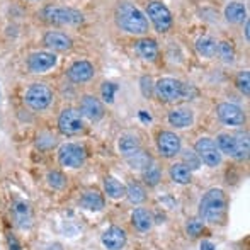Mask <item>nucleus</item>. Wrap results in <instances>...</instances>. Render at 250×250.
<instances>
[{
	"label": "nucleus",
	"mask_w": 250,
	"mask_h": 250,
	"mask_svg": "<svg viewBox=\"0 0 250 250\" xmlns=\"http://www.w3.org/2000/svg\"><path fill=\"white\" fill-rule=\"evenodd\" d=\"M168 123H170V126H174L177 129L189 128L194 123V112L189 107H177L168 112Z\"/></svg>",
	"instance_id": "obj_17"
},
{
	"label": "nucleus",
	"mask_w": 250,
	"mask_h": 250,
	"mask_svg": "<svg viewBox=\"0 0 250 250\" xmlns=\"http://www.w3.org/2000/svg\"><path fill=\"white\" fill-rule=\"evenodd\" d=\"M245 40H250V24L249 21H245Z\"/></svg>",
	"instance_id": "obj_43"
},
{
	"label": "nucleus",
	"mask_w": 250,
	"mask_h": 250,
	"mask_svg": "<svg viewBox=\"0 0 250 250\" xmlns=\"http://www.w3.org/2000/svg\"><path fill=\"white\" fill-rule=\"evenodd\" d=\"M227 211V198L221 189H209L199 201V216L208 223H220Z\"/></svg>",
	"instance_id": "obj_2"
},
{
	"label": "nucleus",
	"mask_w": 250,
	"mask_h": 250,
	"mask_svg": "<svg viewBox=\"0 0 250 250\" xmlns=\"http://www.w3.org/2000/svg\"><path fill=\"white\" fill-rule=\"evenodd\" d=\"M225 19L231 24H242L247 21V9L242 2H230L225 7Z\"/></svg>",
	"instance_id": "obj_20"
},
{
	"label": "nucleus",
	"mask_w": 250,
	"mask_h": 250,
	"mask_svg": "<svg viewBox=\"0 0 250 250\" xmlns=\"http://www.w3.org/2000/svg\"><path fill=\"white\" fill-rule=\"evenodd\" d=\"M216 48L218 43L211 36H203L196 41V50L204 58H214L216 56Z\"/></svg>",
	"instance_id": "obj_25"
},
{
	"label": "nucleus",
	"mask_w": 250,
	"mask_h": 250,
	"mask_svg": "<svg viewBox=\"0 0 250 250\" xmlns=\"http://www.w3.org/2000/svg\"><path fill=\"white\" fill-rule=\"evenodd\" d=\"M140 87H142V94L148 99L151 97V94H153V80L150 79V77H142V80H140Z\"/></svg>",
	"instance_id": "obj_38"
},
{
	"label": "nucleus",
	"mask_w": 250,
	"mask_h": 250,
	"mask_svg": "<svg viewBox=\"0 0 250 250\" xmlns=\"http://www.w3.org/2000/svg\"><path fill=\"white\" fill-rule=\"evenodd\" d=\"M46 179H48V184H50L53 189H63L66 186V177L58 170H51Z\"/></svg>",
	"instance_id": "obj_34"
},
{
	"label": "nucleus",
	"mask_w": 250,
	"mask_h": 250,
	"mask_svg": "<svg viewBox=\"0 0 250 250\" xmlns=\"http://www.w3.org/2000/svg\"><path fill=\"white\" fill-rule=\"evenodd\" d=\"M58 62V56L51 51H36L27 58V68L31 73H46Z\"/></svg>",
	"instance_id": "obj_11"
},
{
	"label": "nucleus",
	"mask_w": 250,
	"mask_h": 250,
	"mask_svg": "<svg viewBox=\"0 0 250 250\" xmlns=\"http://www.w3.org/2000/svg\"><path fill=\"white\" fill-rule=\"evenodd\" d=\"M85 148L82 145H77V143H65L58 150V162L63 167L79 168L85 164Z\"/></svg>",
	"instance_id": "obj_7"
},
{
	"label": "nucleus",
	"mask_w": 250,
	"mask_h": 250,
	"mask_svg": "<svg viewBox=\"0 0 250 250\" xmlns=\"http://www.w3.org/2000/svg\"><path fill=\"white\" fill-rule=\"evenodd\" d=\"M131 223L136 230L145 233V231H150L151 227H153V216H151V213L148 209H145V208H136L131 214Z\"/></svg>",
	"instance_id": "obj_19"
},
{
	"label": "nucleus",
	"mask_w": 250,
	"mask_h": 250,
	"mask_svg": "<svg viewBox=\"0 0 250 250\" xmlns=\"http://www.w3.org/2000/svg\"><path fill=\"white\" fill-rule=\"evenodd\" d=\"M216 146L221 153L228 155V157L238 158V148H237V142H235L233 135H228V133H221V135H218Z\"/></svg>",
	"instance_id": "obj_22"
},
{
	"label": "nucleus",
	"mask_w": 250,
	"mask_h": 250,
	"mask_svg": "<svg viewBox=\"0 0 250 250\" xmlns=\"http://www.w3.org/2000/svg\"><path fill=\"white\" fill-rule=\"evenodd\" d=\"M80 114L90 121H101L104 118V105L94 96H83L80 101Z\"/></svg>",
	"instance_id": "obj_14"
},
{
	"label": "nucleus",
	"mask_w": 250,
	"mask_h": 250,
	"mask_svg": "<svg viewBox=\"0 0 250 250\" xmlns=\"http://www.w3.org/2000/svg\"><path fill=\"white\" fill-rule=\"evenodd\" d=\"M186 231H188V235L192 238L199 237L204 231V223L201 220H189L188 225H186Z\"/></svg>",
	"instance_id": "obj_36"
},
{
	"label": "nucleus",
	"mask_w": 250,
	"mask_h": 250,
	"mask_svg": "<svg viewBox=\"0 0 250 250\" xmlns=\"http://www.w3.org/2000/svg\"><path fill=\"white\" fill-rule=\"evenodd\" d=\"M216 53L220 55V58L223 60L225 63H233L235 48H233V44H231V43H228V41H221V43H218Z\"/></svg>",
	"instance_id": "obj_30"
},
{
	"label": "nucleus",
	"mask_w": 250,
	"mask_h": 250,
	"mask_svg": "<svg viewBox=\"0 0 250 250\" xmlns=\"http://www.w3.org/2000/svg\"><path fill=\"white\" fill-rule=\"evenodd\" d=\"M96 70H94V65L87 60H80V62H75L72 66L68 68L66 75H68L70 82L73 83H83L89 82L90 79L94 77Z\"/></svg>",
	"instance_id": "obj_13"
},
{
	"label": "nucleus",
	"mask_w": 250,
	"mask_h": 250,
	"mask_svg": "<svg viewBox=\"0 0 250 250\" xmlns=\"http://www.w3.org/2000/svg\"><path fill=\"white\" fill-rule=\"evenodd\" d=\"M191 89V87H189ZM189 89L181 82V80L170 79V77H164L155 83V90L157 96L164 102H177L182 99H191V92Z\"/></svg>",
	"instance_id": "obj_3"
},
{
	"label": "nucleus",
	"mask_w": 250,
	"mask_h": 250,
	"mask_svg": "<svg viewBox=\"0 0 250 250\" xmlns=\"http://www.w3.org/2000/svg\"><path fill=\"white\" fill-rule=\"evenodd\" d=\"M216 114L223 125L227 126H242L245 123V112L240 105L231 102H221L216 107Z\"/></svg>",
	"instance_id": "obj_10"
},
{
	"label": "nucleus",
	"mask_w": 250,
	"mask_h": 250,
	"mask_svg": "<svg viewBox=\"0 0 250 250\" xmlns=\"http://www.w3.org/2000/svg\"><path fill=\"white\" fill-rule=\"evenodd\" d=\"M216 247H214V244L213 242H203L201 244V250H214Z\"/></svg>",
	"instance_id": "obj_41"
},
{
	"label": "nucleus",
	"mask_w": 250,
	"mask_h": 250,
	"mask_svg": "<svg viewBox=\"0 0 250 250\" xmlns=\"http://www.w3.org/2000/svg\"><path fill=\"white\" fill-rule=\"evenodd\" d=\"M126 162L129 164V167L135 168V170H146L151 165V157L148 153H145L143 150L136 151L135 155L126 158Z\"/></svg>",
	"instance_id": "obj_28"
},
{
	"label": "nucleus",
	"mask_w": 250,
	"mask_h": 250,
	"mask_svg": "<svg viewBox=\"0 0 250 250\" xmlns=\"http://www.w3.org/2000/svg\"><path fill=\"white\" fill-rule=\"evenodd\" d=\"M24 102L29 105L33 111H44L51 105L53 102V90L46 83H33L26 90Z\"/></svg>",
	"instance_id": "obj_5"
},
{
	"label": "nucleus",
	"mask_w": 250,
	"mask_h": 250,
	"mask_svg": "<svg viewBox=\"0 0 250 250\" xmlns=\"http://www.w3.org/2000/svg\"><path fill=\"white\" fill-rule=\"evenodd\" d=\"M102 99L104 102H107V104H112L114 102V94L118 92V85H116L114 82H104L102 83Z\"/></svg>",
	"instance_id": "obj_35"
},
{
	"label": "nucleus",
	"mask_w": 250,
	"mask_h": 250,
	"mask_svg": "<svg viewBox=\"0 0 250 250\" xmlns=\"http://www.w3.org/2000/svg\"><path fill=\"white\" fill-rule=\"evenodd\" d=\"M182 160H184L182 164H184L189 170H198L199 165H201V160H199L198 153H196L194 150H184L182 151Z\"/></svg>",
	"instance_id": "obj_31"
},
{
	"label": "nucleus",
	"mask_w": 250,
	"mask_h": 250,
	"mask_svg": "<svg viewBox=\"0 0 250 250\" xmlns=\"http://www.w3.org/2000/svg\"><path fill=\"white\" fill-rule=\"evenodd\" d=\"M136 50H138L140 56L146 62H155L158 56V46H157V41L150 40V38H143L136 43Z\"/></svg>",
	"instance_id": "obj_23"
},
{
	"label": "nucleus",
	"mask_w": 250,
	"mask_h": 250,
	"mask_svg": "<svg viewBox=\"0 0 250 250\" xmlns=\"http://www.w3.org/2000/svg\"><path fill=\"white\" fill-rule=\"evenodd\" d=\"M43 43L46 48H50L53 51H68L72 50L73 41L70 36H66L65 33H60V31H50V33L44 34Z\"/></svg>",
	"instance_id": "obj_16"
},
{
	"label": "nucleus",
	"mask_w": 250,
	"mask_h": 250,
	"mask_svg": "<svg viewBox=\"0 0 250 250\" xmlns=\"http://www.w3.org/2000/svg\"><path fill=\"white\" fill-rule=\"evenodd\" d=\"M145 181L148 186H157L158 182H160V170H158V167L150 165V167L146 168L145 170Z\"/></svg>",
	"instance_id": "obj_37"
},
{
	"label": "nucleus",
	"mask_w": 250,
	"mask_h": 250,
	"mask_svg": "<svg viewBox=\"0 0 250 250\" xmlns=\"http://www.w3.org/2000/svg\"><path fill=\"white\" fill-rule=\"evenodd\" d=\"M58 129L62 135L75 136L83 131V116L77 109H63L58 118Z\"/></svg>",
	"instance_id": "obj_6"
},
{
	"label": "nucleus",
	"mask_w": 250,
	"mask_h": 250,
	"mask_svg": "<svg viewBox=\"0 0 250 250\" xmlns=\"http://www.w3.org/2000/svg\"><path fill=\"white\" fill-rule=\"evenodd\" d=\"M237 87L245 97L250 96V73L249 70H242L237 75Z\"/></svg>",
	"instance_id": "obj_33"
},
{
	"label": "nucleus",
	"mask_w": 250,
	"mask_h": 250,
	"mask_svg": "<svg viewBox=\"0 0 250 250\" xmlns=\"http://www.w3.org/2000/svg\"><path fill=\"white\" fill-rule=\"evenodd\" d=\"M55 143H56V138H55V136H51V135H41L40 138H38V146H40V148H43V150L55 146Z\"/></svg>",
	"instance_id": "obj_39"
},
{
	"label": "nucleus",
	"mask_w": 250,
	"mask_h": 250,
	"mask_svg": "<svg viewBox=\"0 0 250 250\" xmlns=\"http://www.w3.org/2000/svg\"><path fill=\"white\" fill-rule=\"evenodd\" d=\"M126 198L131 204H142L143 201L146 199V194H145V189L138 184V182H131L128 184L126 188Z\"/></svg>",
	"instance_id": "obj_29"
},
{
	"label": "nucleus",
	"mask_w": 250,
	"mask_h": 250,
	"mask_svg": "<svg viewBox=\"0 0 250 250\" xmlns=\"http://www.w3.org/2000/svg\"><path fill=\"white\" fill-rule=\"evenodd\" d=\"M118 148L123 157L128 158L131 155H135L136 151L142 150V143H140V140L135 135H123L118 142Z\"/></svg>",
	"instance_id": "obj_21"
},
{
	"label": "nucleus",
	"mask_w": 250,
	"mask_h": 250,
	"mask_svg": "<svg viewBox=\"0 0 250 250\" xmlns=\"http://www.w3.org/2000/svg\"><path fill=\"white\" fill-rule=\"evenodd\" d=\"M9 245H10V250H21L19 242H17L16 237H12V235H9Z\"/></svg>",
	"instance_id": "obj_40"
},
{
	"label": "nucleus",
	"mask_w": 250,
	"mask_h": 250,
	"mask_svg": "<svg viewBox=\"0 0 250 250\" xmlns=\"http://www.w3.org/2000/svg\"><path fill=\"white\" fill-rule=\"evenodd\" d=\"M140 118H142V121H145V123L151 121V116L146 114V111H140Z\"/></svg>",
	"instance_id": "obj_42"
},
{
	"label": "nucleus",
	"mask_w": 250,
	"mask_h": 250,
	"mask_svg": "<svg viewBox=\"0 0 250 250\" xmlns=\"http://www.w3.org/2000/svg\"><path fill=\"white\" fill-rule=\"evenodd\" d=\"M126 231L119 227H111L102 233V245L107 250H123L126 245Z\"/></svg>",
	"instance_id": "obj_15"
},
{
	"label": "nucleus",
	"mask_w": 250,
	"mask_h": 250,
	"mask_svg": "<svg viewBox=\"0 0 250 250\" xmlns=\"http://www.w3.org/2000/svg\"><path fill=\"white\" fill-rule=\"evenodd\" d=\"M194 151L198 153L199 160H203L208 167H216V165L221 164V151L218 150L214 140L208 138V136L199 138L198 142H196Z\"/></svg>",
	"instance_id": "obj_9"
},
{
	"label": "nucleus",
	"mask_w": 250,
	"mask_h": 250,
	"mask_svg": "<svg viewBox=\"0 0 250 250\" xmlns=\"http://www.w3.org/2000/svg\"><path fill=\"white\" fill-rule=\"evenodd\" d=\"M46 250H63V249H62V245H60V244H51Z\"/></svg>",
	"instance_id": "obj_44"
},
{
	"label": "nucleus",
	"mask_w": 250,
	"mask_h": 250,
	"mask_svg": "<svg viewBox=\"0 0 250 250\" xmlns=\"http://www.w3.org/2000/svg\"><path fill=\"white\" fill-rule=\"evenodd\" d=\"M104 189H105V194L112 199H121L123 196H126V188L114 177H105Z\"/></svg>",
	"instance_id": "obj_26"
},
{
	"label": "nucleus",
	"mask_w": 250,
	"mask_h": 250,
	"mask_svg": "<svg viewBox=\"0 0 250 250\" xmlns=\"http://www.w3.org/2000/svg\"><path fill=\"white\" fill-rule=\"evenodd\" d=\"M14 213V220H16L17 227L26 230V228L31 227V221H33V214H31V208L26 201H16L12 208Z\"/></svg>",
	"instance_id": "obj_18"
},
{
	"label": "nucleus",
	"mask_w": 250,
	"mask_h": 250,
	"mask_svg": "<svg viewBox=\"0 0 250 250\" xmlns=\"http://www.w3.org/2000/svg\"><path fill=\"white\" fill-rule=\"evenodd\" d=\"M157 146H158V151H160L162 157L165 158H172L175 155L181 153L182 150V143H181V138H179L175 133L172 131H162L157 138Z\"/></svg>",
	"instance_id": "obj_12"
},
{
	"label": "nucleus",
	"mask_w": 250,
	"mask_h": 250,
	"mask_svg": "<svg viewBox=\"0 0 250 250\" xmlns=\"http://www.w3.org/2000/svg\"><path fill=\"white\" fill-rule=\"evenodd\" d=\"M80 204H82V208H85L87 211H101L102 208H104L105 201L102 198L101 192L87 191V192H83V196L80 198Z\"/></svg>",
	"instance_id": "obj_24"
},
{
	"label": "nucleus",
	"mask_w": 250,
	"mask_h": 250,
	"mask_svg": "<svg viewBox=\"0 0 250 250\" xmlns=\"http://www.w3.org/2000/svg\"><path fill=\"white\" fill-rule=\"evenodd\" d=\"M146 16L150 17L151 24L155 26L157 33L164 34L172 27V14L162 2H150L146 7Z\"/></svg>",
	"instance_id": "obj_8"
},
{
	"label": "nucleus",
	"mask_w": 250,
	"mask_h": 250,
	"mask_svg": "<svg viewBox=\"0 0 250 250\" xmlns=\"http://www.w3.org/2000/svg\"><path fill=\"white\" fill-rule=\"evenodd\" d=\"M170 179L175 184H189L191 182V170L184 164H174L170 167Z\"/></svg>",
	"instance_id": "obj_27"
},
{
	"label": "nucleus",
	"mask_w": 250,
	"mask_h": 250,
	"mask_svg": "<svg viewBox=\"0 0 250 250\" xmlns=\"http://www.w3.org/2000/svg\"><path fill=\"white\" fill-rule=\"evenodd\" d=\"M235 136V142H237V148H238V160L249 157V135L247 133H238Z\"/></svg>",
	"instance_id": "obj_32"
},
{
	"label": "nucleus",
	"mask_w": 250,
	"mask_h": 250,
	"mask_svg": "<svg viewBox=\"0 0 250 250\" xmlns=\"http://www.w3.org/2000/svg\"><path fill=\"white\" fill-rule=\"evenodd\" d=\"M116 22L123 31L129 34H142L148 33V21L143 16V12L140 9H136L131 3H119L116 9Z\"/></svg>",
	"instance_id": "obj_1"
},
{
	"label": "nucleus",
	"mask_w": 250,
	"mask_h": 250,
	"mask_svg": "<svg viewBox=\"0 0 250 250\" xmlns=\"http://www.w3.org/2000/svg\"><path fill=\"white\" fill-rule=\"evenodd\" d=\"M43 17L51 24L58 26H79L83 22V14L77 9L60 5H48L43 9Z\"/></svg>",
	"instance_id": "obj_4"
}]
</instances>
